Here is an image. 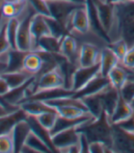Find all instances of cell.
I'll return each instance as SVG.
<instances>
[{
	"mask_svg": "<svg viewBox=\"0 0 134 153\" xmlns=\"http://www.w3.org/2000/svg\"><path fill=\"white\" fill-rule=\"evenodd\" d=\"M79 130L86 136L89 142L103 141L111 149L113 124L110 122L109 116L106 111H103L99 118H92L82 123L79 127Z\"/></svg>",
	"mask_w": 134,
	"mask_h": 153,
	"instance_id": "cell-1",
	"label": "cell"
},
{
	"mask_svg": "<svg viewBox=\"0 0 134 153\" xmlns=\"http://www.w3.org/2000/svg\"><path fill=\"white\" fill-rule=\"evenodd\" d=\"M79 127L80 126L63 129L51 135L52 144L56 151L65 152L68 148L80 143V132Z\"/></svg>",
	"mask_w": 134,
	"mask_h": 153,
	"instance_id": "cell-7",
	"label": "cell"
},
{
	"mask_svg": "<svg viewBox=\"0 0 134 153\" xmlns=\"http://www.w3.org/2000/svg\"><path fill=\"white\" fill-rule=\"evenodd\" d=\"M66 30L68 34L73 35L75 37L93 33L91 31L90 16L87 1L84 5L74 10L67 24Z\"/></svg>",
	"mask_w": 134,
	"mask_h": 153,
	"instance_id": "cell-3",
	"label": "cell"
},
{
	"mask_svg": "<svg viewBox=\"0 0 134 153\" xmlns=\"http://www.w3.org/2000/svg\"><path fill=\"white\" fill-rule=\"evenodd\" d=\"M119 92L124 100L132 103L134 101V79H128Z\"/></svg>",
	"mask_w": 134,
	"mask_h": 153,
	"instance_id": "cell-32",
	"label": "cell"
},
{
	"mask_svg": "<svg viewBox=\"0 0 134 153\" xmlns=\"http://www.w3.org/2000/svg\"><path fill=\"white\" fill-rule=\"evenodd\" d=\"M10 90H11V88L7 82V80L2 76H0V98L6 96Z\"/></svg>",
	"mask_w": 134,
	"mask_h": 153,
	"instance_id": "cell-36",
	"label": "cell"
},
{
	"mask_svg": "<svg viewBox=\"0 0 134 153\" xmlns=\"http://www.w3.org/2000/svg\"><path fill=\"white\" fill-rule=\"evenodd\" d=\"M31 130V126L27 119L19 120L14 126L13 135L15 141V152H20Z\"/></svg>",
	"mask_w": 134,
	"mask_h": 153,
	"instance_id": "cell-14",
	"label": "cell"
},
{
	"mask_svg": "<svg viewBox=\"0 0 134 153\" xmlns=\"http://www.w3.org/2000/svg\"><path fill=\"white\" fill-rule=\"evenodd\" d=\"M62 37H57L54 35H47L42 36L37 42L35 51H46L52 54H60Z\"/></svg>",
	"mask_w": 134,
	"mask_h": 153,
	"instance_id": "cell-20",
	"label": "cell"
},
{
	"mask_svg": "<svg viewBox=\"0 0 134 153\" xmlns=\"http://www.w3.org/2000/svg\"><path fill=\"white\" fill-rule=\"evenodd\" d=\"M57 113L61 117L68 119H80V118H89L93 117L90 112L81 107L74 105H66L55 108Z\"/></svg>",
	"mask_w": 134,
	"mask_h": 153,
	"instance_id": "cell-21",
	"label": "cell"
},
{
	"mask_svg": "<svg viewBox=\"0 0 134 153\" xmlns=\"http://www.w3.org/2000/svg\"><path fill=\"white\" fill-rule=\"evenodd\" d=\"M134 116V106L132 103L124 100L120 95L118 102L114 108L113 112L109 116L110 122L113 125H119L128 121Z\"/></svg>",
	"mask_w": 134,
	"mask_h": 153,
	"instance_id": "cell-10",
	"label": "cell"
},
{
	"mask_svg": "<svg viewBox=\"0 0 134 153\" xmlns=\"http://www.w3.org/2000/svg\"><path fill=\"white\" fill-rule=\"evenodd\" d=\"M52 149L48 143L33 130L30 131L29 135L26 140L25 145L21 149L20 152L23 153H34V152H50Z\"/></svg>",
	"mask_w": 134,
	"mask_h": 153,
	"instance_id": "cell-15",
	"label": "cell"
},
{
	"mask_svg": "<svg viewBox=\"0 0 134 153\" xmlns=\"http://www.w3.org/2000/svg\"><path fill=\"white\" fill-rule=\"evenodd\" d=\"M28 2L36 14L46 17H52L48 0H28Z\"/></svg>",
	"mask_w": 134,
	"mask_h": 153,
	"instance_id": "cell-31",
	"label": "cell"
},
{
	"mask_svg": "<svg viewBox=\"0 0 134 153\" xmlns=\"http://www.w3.org/2000/svg\"><path fill=\"white\" fill-rule=\"evenodd\" d=\"M20 23V19L18 16L12 17L7 21V36L11 47V49H17V32L18 27Z\"/></svg>",
	"mask_w": 134,
	"mask_h": 153,
	"instance_id": "cell-25",
	"label": "cell"
},
{
	"mask_svg": "<svg viewBox=\"0 0 134 153\" xmlns=\"http://www.w3.org/2000/svg\"><path fill=\"white\" fill-rule=\"evenodd\" d=\"M101 48L89 42L80 43L79 65L80 67H89L100 62Z\"/></svg>",
	"mask_w": 134,
	"mask_h": 153,
	"instance_id": "cell-9",
	"label": "cell"
},
{
	"mask_svg": "<svg viewBox=\"0 0 134 153\" xmlns=\"http://www.w3.org/2000/svg\"><path fill=\"white\" fill-rule=\"evenodd\" d=\"M18 108H20V106H14L11 105L5 100H2V98H0V117H3L5 115L17 109Z\"/></svg>",
	"mask_w": 134,
	"mask_h": 153,
	"instance_id": "cell-35",
	"label": "cell"
},
{
	"mask_svg": "<svg viewBox=\"0 0 134 153\" xmlns=\"http://www.w3.org/2000/svg\"><path fill=\"white\" fill-rule=\"evenodd\" d=\"M27 118V113L21 108H18L17 109L5 115L3 117H0V134L11 130L19 120Z\"/></svg>",
	"mask_w": 134,
	"mask_h": 153,
	"instance_id": "cell-16",
	"label": "cell"
},
{
	"mask_svg": "<svg viewBox=\"0 0 134 153\" xmlns=\"http://www.w3.org/2000/svg\"><path fill=\"white\" fill-rule=\"evenodd\" d=\"M104 1L109 4H111V5H118V4L125 2L126 0H104Z\"/></svg>",
	"mask_w": 134,
	"mask_h": 153,
	"instance_id": "cell-38",
	"label": "cell"
},
{
	"mask_svg": "<svg viewBox=\"0 0 134 153\" xmlns=\"http://www.w3.org/2000/svg\"><path fill=\"white\" fill-rule=\"evenodd\" d=\"M96 7L100 23L106 33L109 43L120 38L119 20L116 11V5H111L104 0H92Z\"/></svg>",
	"mask_w": 134,
	"mask_h": 153,
	"instance_id": "cell-2",
	"label": "cell"
},
{
	"mask_svg": "<svg viewBox=\"0 0 134 153\" xmlns=\"http://www.w3.org/2000/svg\"><path fill=\"white\" fill-rule=\"evenodd\" d=\"M111 83H110L109 78H105V76H102L100 74L98 76H96L95 79H93L81 90L74 93L73 96H74V97H76V98L82 99L84 97H87V96L94 95V94H97V93L100 92L101 90H103L104 88H106Z\"/></svg>",
	"mask_w": 134,
	"mask_h": 153,
	"instance_id": "cell-13",
	"label": "cell"
},
{
	"mask_svg": "<svg viewBox=\"0 0 134 153\" xmlns=\"http://www.w3.org/2000/svg\"><path fill=\"white\" fill-rule=\"evenodd\" d=\"M128 70L127 68L122 66L121 64H119L112 68V70L109 72L108 78L111 83V85L116 88L119 91L123 87V85L128 80Z\"/></svg>",
	"mask_w": 134,
	"mask_h": 153,
	"instance_id": "cell-22",
	"label": "cell"
},
{
	"mask_svg": "<svg viewBox=\"0 0 134 153\" xmlns=\"http://www.w3.org/2000/svg\"><path fill=\"white\" fill-rule=\"evenodd\" d=\"M116 11L119 25L121 21L125 20V19H134V2L125 1L123 3L118 4L116 5Z\"/></svg>",
	"mask_w": 134,
	"mask_h": 153,
	"instance_id": "cell-28",
	"label": "cell"
},
{
	"mask_svg": "<svg viewBox=\"0 0 134 153\" xmlns=\"http://www.w3.org/2000/svg\"><path fill=\"white\" fill-rule=\"evenodd\" d=\"M100 64V75L102 76H105V78H108V76L109 72L112 70V68H114L117 65L121 64V62L116 54L107 45L101 48Z\"/></svg>",
	"mask_w": 134,
	"mask_h": 153,
	"instance_id": "cell-12",
	"label": "cell"
},
{
	"mask_svg": "<svg viewBox=\"0 0 134 153\" xmlns=\"http://www.w3.org/2000/svg\"><path fill=\"white\" fill-rule=\"evenodd\" d=\"M80 50V42L71 34H66L61 39L60 54L71 65L79 68V57Z\"/></svg>",
	"mask_w": 134,
	"mask_h": 153,
	"instance_id": "cell-8",
	"label": "cell"
},
{
	"mask_svg": "<svg viewBox=\"0 0 134 153\" xmlns=\"http://www.w3.org/2000/svg\"><path fill=\"white\" fill-rule=\"evenodd\" d=\"M27 2L23 4H10V3H1L0 5V19L8 20L12 17H16L21 14L25 8Z\"/></svg>",
	"mask_w": 134,
	"mask_h": 153,
	"instance_id": "cell-24",
	"label": "cell"
},
{
	"mask_svg": "<svg viewBox=\"0 0 134 153\" xmlns=\"http://www.w3.org/2000/svg\"><path fill=\"white\" fill-rule=\"evenodd\" d=\"M89 152L90 153H105V152H112L110 147L100 140L91 141L89 144Z\"/></svg>",
	"mask_w": 134,
	"mask_h": 153,
	"instance_id": "cell-33",
	"label": "cell"
},
{
	"mask_svg": "<svg viewBox=\"0 0 134 153\" xmlns=\"http://www.w3.org/2000/svg\"><path fill=\"white\" fill-rule=\"evenodd\" d=\"M43 64L44 59L39 53L36 51H29L24 59L23 69L33 76H36L41 71Z\"/></svg>",
	"mask_w": 134,
	"mask_h": 153,
	"instance_id": "cell-18",
	"label": "cell"
},
{
	"mask_svg": "<svg viewBox=\"0 0 134 153\" xmlns=\"http://www.w3.org/2000/svg\"><path fill=\"white\" fill-rule=\"evenodd\" d=\"M19 106L28 116H36L48 111H56L54 108L39 100H27Z\"/></svg>",
	"mask_w": 134,
	"mask_h": 153,
	"instance_id": "cell-17",
	"label": "cell"
},
{
	"mask_svg": "<svg viewBox=\"0 0 134 153\" xmlns=\"http://www.w3.org/2000/svg\"><path fill=\"white\" fill-rule=\"evenodd\" d=\"M0 76H2L7 80L11 89L25 85L33 78V76H35L29 74L28 72L25 71L24 69L18 70V71H7V72H5L4 74H1Z\"/></svg>",
	"mask_w": 134,
	"mask_h": 153,
	"instance_id": "cell-19",
	"label": "cell"
},
{
	"mask_svg": "<svg viewBox=\"0 0 134 153\" xmlns=\"http://www.w3.org/2000/svg\"><path fill=\"white\" fill-rule=\"evenodd\" d=\"M31 33L33 36V41H34L33 51H35L38 40L42 36L47 35H52L50 27L48 23L46 16L36 13L33 16L31 20Z\"/></svg>",
	"mask_w": 134,
	"mask_h": 153,
	"instance_id": "cell-11",
	"label": "cell"
},
{
	"mask_svg": "<svg viewBox=\"0 0 134 153\" xmlns=\"http://www.w3.org/2000/svg\"><path fill=\"white\" fill-rule=\"evenodd\" d=\"M126 1H130V2H134V0H126Z\"/></svg>",
	"mask_w": 134,
	"mask_h": 153,
	"instance_id": "cell-39",
	"label": "cell"
},
{
	"mask_svg": "<svg viewBox=\"0 0 134 153\" xmlns=\"http://www.w3.org/2000/svg\"><path fill=\"white\" fill-rule=\"evenodd\" d=\"M108 46L112 49V51L115 54H116L118 59H120V62L121 63L124 59V56H126V54L128 52V50L130 49L128 45L126 44V42L122 39V38H119L117 40L110 42Z\"/></svg>",
	"mask_w": 134,
	"mask_h": 153,
	"instance_id": "cell-30",
	"label": "cell"
},
{
	"mask_svg": "<svg viewBox=\"0 0 134 153\" xmlns=\"http://www.w3.org/2000/svg\"><path fill=\"white\" fill-rule=\"evenodd\" d=\"M121 64L127 68L134 69V47L130 48L128 50L126 56H124V59Z\"/></svg>",
	"mask_w": 134,
	"mask_h": 153,
	"instance_id": "cell-34",
	"label": "cell"
},
{
	"mask_svg": "<svg viewBox=\"0 0 134 153\" xmlns=\"http://www.w3.org/2000/svg\"><path fill=\"white\" fill-rule=\"evenodd\" d=\"M100 74V62L89 67H79L74 71L71 82L70 89L76 93L85 88L93 79Z\"/></svg>",
	"mask_w": 134,
	"mask_h": 153,
	"instance_id": "cell-6",
	"label": "cell"
},
{
	"mask_svg": "<svg viewBox=\"0 0 134 153\" xmlns=\"http://www.w3.org/2000/svg\"><path fill=\"white\" fill-rule=\"evenodd\" d=\"M48 3L49 6L51 16L59 21L66 29L67 24L74 10L84 5L86 1H77V0H48Z\"/></svg>",
	"mask_w": 134,
	"mask_h": 153,
	"instance_id": "cell-4",
	"label": "cell"
},
{
	"mask_svg": "<svg viewBox=\"0 0 134 153\" xmlns=\"http://www.w3.org/2000/svg\"><path fill=\"white\" fill-rule=\"evenodd\" d=\"M27 2V0H2V3H10V4H23Z\"/></svg>",
	"mask_w": 134,
	"mask_h": 153,
	"instance_id": "cell-37",
	"label": "cell"
},
{
	"mask_svg": "<svg viewBox=\"0 0 134 153\" xmlns=\"http://www.w3.org/2000/svg\"><path fill=\"white\" fill-rule=\"evenodd\" d=\"M15 152V141L13 128L6 133L0 134V153Z\"/></svg>",
	"mask_w": 134,
	"mask_h": 153,
	"instance_id": "cell-29",
	"label": "cell"
},
{
	"mask_svg": "<svg viewBox=\"0 0 134 153\" xmlns=\"http://www.w3.org/2000/svg\"><path fill=\"white\" fill-rule=\"evenodd\" d=\"M34 117L38 121V123L50 132L56 124L59 114L57 113V111H48L41 113L39 115H36V116Z\"/></svg>",
	"mask_w": 134,
	"mask_h": 153,
	"instance_id": "cell-27",
	"label": "cell"
},
{
	"mask_svg": "<svg viewBox=\"0 0 134 153\" xmlns=\"http://www.w3.org/2000/svg\"><path fill=\"white\" fill-rule=\"evenodd\" d=\"M120 38L126 42L129 48L134 47V19H125L120 22Z\"/></svg>",
	"mask_w": 134,
	"mask_h": 153,
	"instance_id": "cell-23",
	"label": "cell"
},
{
	"mask_svg": "<svg viewBox=\"0 0 134 153\" xmlns=\"http://www.w3.org/2000/svg\"><path fill=\"white\" fill-rule=\"evenodd\" d=\"M28 52L19 49L10 50V60L7 71H18L23 70V62Z\"/></svg>",
	"mask_w": 134,
	"mask_h": 153,
	"instance_id": "cell-26",
	"label": "cell"
},
{
	"mask_svg": "<svg viewBox=\"0 0 134 153\" xmlns=\"http://www.w3.org/2000/svg\"><path fill=\"white\" fill-rule=\"evenodd\" d=\"M112 152H134V131L113 125Z\"/></svg>",
	"mask_w": 134,
	"mask_h": 153,
	"instance_id": "cell-5",
	"label": "cell"
}]
</instances>
